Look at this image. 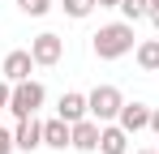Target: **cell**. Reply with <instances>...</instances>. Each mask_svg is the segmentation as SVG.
Masks as SVG:
<instances>
[{
  "label": "cell",
  "instance_id": "8992f818",
  "mask_svg": "<svg viewBox=\"0 0 159 154\" xmlns=\"http://www.w3.org/2000/svg\"><path fill=\"white\" fill-rule=\"evenodd\" d=\"M56 116H60V120H69V124L86 120V116H90V103H86V94H78V90H65V94H60V103H56Z\"/></svg>",
  "mask_w": 159,
  "mask_h": 154
},
{
  "label": "cell",
  "instance_id": "5b68a950",
  "mask_svg": "<svg viewBox=\"0 0 159 154\" xmlns=\"http://www.w3.org/2000/svg\"><path fill=\"white\" fill-rule=\"evenodd\" d=\"M99 137H103V124H99L95 116H86V120H78V124H73V150L95 154V150H99Z\"/></svg>",
  "mask_w": 159,
  "mask_h": 154
},
{
  "label": "cell",
  "instance_id": "7a4b0ae2",
  "mask_svg": "<svg viewBox=\"0 0 159 154\" xmlns=\"http://www.w3.org/2000/svg\"><path fill=\"white\" fill-rule=\"evenodd\" d=\"M43 99H48L43 81H34V77H26V81H13V94H9V111H13L17 120H26V116H34V111L43 107Z\"/></svg>",
  "mask_w": 159,
  "mask_h": 154
},
{
  "label": "cell",
  "instance_id": "6da1fadb",
  "mask_svg": "<svg viewBox=\"0 0 159 154\" xmlns=\"http://www.w3.org/2000/svg\"><path fill=\"white\" fill-rule=\"evenodd\" d=\"M90 47L99 60H120L138 47V34H133V22H107L90 34Z\"/></svg>",
  "mask_w": 159,
  "mask_h": 154
},
{
  "label": "cell",
  "instance_id": "30bf717a",
  "mask_svg": "<svg viewBox=\"0 0 159 154\" xmlns=\"http://www.w3.org/2000/svg\"><path fill=\"white\" fill-rule=\"evenodd\" d=\"M43 146H52V150H69V146H73V124L60 120V116L48 120V124H43Z\"/></svg>",
  "mask_w": 159,
  "mask_h": 154
},
{
  "label": "cell",
  "instance_id": "7c38bea8",
  "mask_svg": "<svg viewBox=\"0 0 159 154\" xmlns=\"http://www.w3.org/2000/svg\"><path fill=\"white\" fill-rule=\"evenodd\" d=\"M133 60H138L142 73H159V39H142L133 47Z\"/></svg>",
  "mask_w": 159,
  "mask_h": 154
},
{
  "label": "cell",
  "instance_id": "9c48e42d",
  "mask_svg": "<svg viewBox=\"0 0 159 154\" xmlns=\"http://www.w3.org/2000/svg\"><path fill=\"white\" fill-rule=\"evenodd\" d=\"M13 141H17V150H39L43 146V124L34 120V116H26V120H17V128H13Z\"/></svg>",
  "mask_w": 159,
  "mask_h": 154
},
{
  "label": "cell",
  "instance_id": "4fadbf2b",
  "mask_svg": "<svg viewBox=\"0 0 159 154\" xmlns=\"http://www.w3.org/2000/svg\"><path fill=\"white\" fill-rule=\"evenodd\" d=\"M116 9L125 13V22H142V17H151V0H120Z\"/></svg>",
  "mask_w": 159,
  "mask_h": 154
},
{
  "label": "cell",
  "instance_id": "3957f363",
  "mask_svg": "<svg viewBox=\"0 0 159 154\" xmlns=\"http://www.w3.org/2000/svg\"><path fill=\"white\" fill-rule=\"evenodd\" d=\"M86 103H90V116H95L99 124H107V120H116V116H120L125 94H120L116 86H95V90L86 94Z\"/></svg>",
  "mask_w": 159,
  "mask_h": 154
},
{
  "label": "cell",
  "instance_id": "2e32d148",
  "mask_svg": "<svg viewBox=\"0 0 159 154\" xmlns=\"http://www.w3.org/2000/svg\"><path fill=\"white\" fill-rule=\"evenodd\" d=\"M17 150V141H13V133H9V128L0 124V154H13Z\"/></svg>",
  "mask_w": 159,
  "mask_h": 154
},
{
  "label": "cell",
  "instance_id": "8fae6325",
  "mask_svg": "<svg viewBox=\"0 0 159 154\" xmlns=\"http://www.w3.org/2000/svg\"><path fill=\"white\" fill-rule=\"evenodd\" d=\"M99 154H129V133L116 124V120H107V124H103V137H99Z\"/></svg>",
  "mask_w": 159,
  "mask_h": 154
},
{
  "label": "cell",
  "instance_id": "e0dca14e",
  "mask_svg": "<svg viewBox=\"0 0 159 154\" xmlns=\"http://www.w3.org/2000/svg\"><path fill=\"white\" fill-rule=\"evenodd\" d=\"M9 94H13V81L0 77V111H9Z\"/></svg>",
  "mask_w": 159,
  "mask_h": 154
},
{
  "label": "cell",
  "instance_id": "ffe728a7",
  "mask_svg": "<svg viewBox=\"0 0 159 154\" xmlns=\"http://www.w3.org/2000/svg\"><path fill=\"white\" fill-rule=\"evenodd\" d=\"M151 26H155V30H159V9H151Z\"/></svg>",
  "mask_w": 159,
  "mask_h": 154
},
{
  "label": "cell",
  "instance_id": "5bb4252c",
  "mask_svg": "<svg viewBox=\"0 0 159 154\" xmlns=\"http://www.w3.org/2000/svg\"><path fill=\"white\" fill-rule=\"evenodd\" d=\"M60 9H65L73 22H82V17H90V13H95V0H60Z\"/></svg>",
  "mask_w": 159,
  "mask_h": 154
},
{
  "label": "cell",
  "instance_id": "52a82bcc",
  "mask_svg": "<svg viewBox=\"0 0 159 154\" xmlns=\"http://www.w3.org/2000/svg\"><path fill=\"white\" fill-rule=\"evenodd\" d=\"M116 124L125 128V133H142V128H151V107H146V103H125V107H120V116H116Z\"/></svg>",
  "mask_w": 159,
  "mask_h": 154
},
{
  "label": "cell",
  "instance_id": "d6986e66",
  "mask_svg": "<svg viewBox=\"0 0 159 154\" xmlns=\"http://www.w3.org/2000/svg\"><path fill=\"white\" fill-rule=\"evenodd\" d=\"M95 4H99V9H116L120 0H95Z\"/></svg>",
  "mask_w": 159,
  "mask_h": 154
},
{
  "label": "cell",
  "instance_id": "277c9868",
  "mask_svg": "<svg viewBox=\"0 0 159 154\" xmlns=\"http://www.w3.org/2000/svg\"><path fill=\"white\" fill-rule=\"evenodd\" d=\"M30 56H34V64L52 69V64H60V56H65V39L52 34V30H43V34L30 39Z\"/></svg>",
  "mask_w": 159,
  "mask_h": 154
},
{
  "label": "cell",
  "instance_id": "44dd1931",
  "mask_svg": "<svg viewBox=\"0 0 159 154\" xmlns=\"http://www.w3.org/2000/svg\"><path fill=\"white\" fill-rule=\"evenodd\" d=\"M151 9H159V0H151Z\"/></svg>",
  "mask_w": 159,
  "mask_h": 154
},
{
  "label": "cell",
  "instance_id": "ac0fdd59",
  "mask_svg": "<svg viewBox=\"0 0 159 154\" xmlns=\"http://www.w3.org/2000/svg\"><path fill=\"white\" fill-rule=\"evenodd\" d=\"M151 128L159 133V107H151Z\"/></svg>",
  "mask_w": 159,
  "mask_h": 154
},
{
  "label": "cell",
  "instance_id": "7402d4cb",
  "mask_svg": "<svg viewBox=\"0 0 159 154\" xmlns=\"http://www.w3.org/2000/svg\"><path fill=\"white\" fill-rule=\"evenodd\" d=\"M155 154H159V150H155Z\"/></svg>",
  "mask_w": 159,
  "mask_h": 154
},
{
  "label": "cell",
  "instance_id": "9a60e30c",
  "mask_svg": "<svg viewBox=\"0 0 159 154\" xmlns=\"http://www.w3.org/2000/svg\"><path fill=\"white\" fill-rule=\"evenodd\" d=\"M17 9H22L26 17H48V13H52V0H17Z\"/></svg>",
  "mask_w": 159,
  "mask_h": 154
},
{
  "label": "cell",
  "instance_id": "ba28073f",
  "mask_svg": "<svg viewBox=\"0 0 159 154\" xmlns=\"http://www.w3.org/2000/svg\"><path fill=\"white\" fill-rule=\"evenodd\" d=\"M0 73L9 77V81H26L30 73H34V56H30V51H9V56H4V64H0Z\"/></svg>",
  "mask_w": 159,
  "mask_h": 154
}]
</instances>
